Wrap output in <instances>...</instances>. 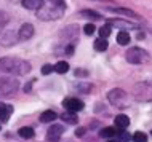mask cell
<instances>
[{
  "label": "cell",
  "instance_id": "6da1fadb",
  "mask_svg": "<svg viewBox=\"0 0 152 142\" xmlns=\"http://www.w3.org/2000/svg\"><path fill=\"white\" fill-rule=\"evenodd\" d=\"M0 70L10 74L13 77H23L31 72V64L21 58H13V56H5L0 59Z\"/></svg>",
  "mask_w": 152,
  "mask_h": 142
},
{
  "label": "cell",
  "instance_id": "7a4b0ae2",
  "mask_svg": "<svg viewBox=\"0 0 152 142\" xmlns=\"http://www.w3.org/2000/svg\"><path fill=\"white\" fill-rule=\"evenodd\" d=\"M66 11V2L64 0H48L43 3L40 10H37V18L42 21H53L59 19Z\"/></svg>",
  "mask_w": 152,
  "mask_h": 142
},
{
  "label": "cell",
  "instance_id": "3957f363",
  "mask_svg": "<svg viewBox=\"0 0 152 142\" xmlns=\"http://www.w3.org/2000/svg\"><path fill=\"white\" fill-rule=\"evenodd\" d=\"M19 88V82L15 77L0 78V97H11Z\"/></svg>",
  "mask_w": 152,
  "mask_h": 142
},
{
  "label": "cell",
  "instance_id": "277c9868",
  "mask_svg": "<svg viewBox=\"0 0 152 142\" xmlns=\"http://www.w3.org/2000/svg\"><path fill=\"white\" fill-rule=\"evenodd\" d=\"M107 99L110 104H114L115 107H120V109H125L130 105V96L126 91L120 90V88H115V90L109 91L107 94Z\"/></svg>",
  "mask_w": 152,
  "mask_h": 142
},
{
  "label": "cell",
  "instance_id": "5b68a950",
  "mask_svg": "<svg viewBox=\"0 0 152 142\" xmlns=\"http://www.w3.org/2000/svg\"><path fill=\"white\" fill-rule=\"evenodd\" d=\"M125 58L130 64H142V62H147V61H149V54H147L144 50H141V48L133 46L126 51Z\"/></svg>",
  "mask_w": 152,
  "mask_h": 142
},
{
  "label": "cell",
  "instance_id": "8992f818",
  "mask_svg": "<svg viewBox=\"0 0 152 142\" xmlns=\"http://www.w3.org/2000/svg\"><path fill=\"white\" fill-rule=\"evenodd\" d=\"M133 93L138 101H142V102H151L152 101V86L147 83H138L134 86Z\"/></svg>",
  "mask_w": 152,
  "mask_h": 142
},
{
  "label": "cell",
  "instance_id": "52a82bcc",
  "mask_svg": "<svg viewBox=\"0 0 152 142\" xmlns=\"http://www.w3.org/2000/svg\"><path fill=\"white\" fill-rule=\"evenodd\" d=\"M18 34L15 30H10V29H5L0 32V45L2 46H13L16 42H18Z\"/></svg>",
  "mask_w": 152,
  "mask_h": 142
},
{
  "label": "cell",
  "instance_id": "ba28073f",
  "mask_svg": "<svg viewBox=\"0 0 152 142\" xmlns=\"http://www.w3.org/2000/svg\"><path fill=\"white\" fill-rule=\"evenodd\" d=\"M63 105L66 107L67 112H79V110H82V109L85 107L83 102H82L80 99H77V97H67V99H64Z\"/></svg>",
  "mask_w": 152,
  "mask_h": 142
},
{
  "label": "cell",
  "instance_id": "9c48e42d",
  "mask_svg": "<svg viewBox=\"0 0 152 142\" xmlns=\"http://www.w3.org/2000/svg\"><path fill=\"white\" fill-rule=\"evenodd\" d=\"M63 133H64V128L61 125H53L47 131V141L48 142H58L61 139V136H63Z\"/></svg>",
  "mask_w": 152,
  "mask_h": 142
},
{
  "label": "cell",
  "instance_id": "30bf717a",
  "mask_svg": "<svg viewBox=\"0 0 152 142\" xmlns=\"http://www.w3.org/2000/svg\"><path fill=\"white\" fill-rule=\"evenodd\" d=\"M32 35H34V26L29 22H24L18 30V38L19 40H29V38H32Z\"/></svg>",
  "mask_w": 152,
  "mask_h": 142
},
{
  "label": "cell",
  "instance_id": "8fae6325",
  "mask_svg": "<svg viewBox=\"0 0 152 142\" xmlns=\"http://www.w3.org/2000/svg\"><path fill=\"white\" fill-rule=\"evenodd\" d=\"M45 0H23L21 5L26 8V10H40V8L43 7Z\"/></svg>",
  "mask_w": 152,
  "mask_h": 142
},
{
  "label": "cell",
  "instance_id": "7c38bea8",
  "mask_svg": "<svg viewBox=\"0 0 152 142\" xmlns=\"http://www.w3.org/2000/svg\"><path fill=\"white\" fill-rule=\"evenodd\" d=\"M109 11H112V13H118V14H123V16H126V18H134V19H138V14L134 13V11H131L128 10V8H120V7H109L107 8Z\"/></svg>",
  "mask_w": 152,
  "mask_h": 142
},
{
  "label": "cell",
  "instance_id": "4fadbf2b",
  "mask_svg": "<svg viewBox=\"0 0 152 142\" xmlns=\"http://www.w3.org/2000/svg\"><path fill=\"white\" fill-rule=\"evenodd\" d=\"M64 35H66V40H75L79 37V29H77V26L66 27V29L61 32V37H64Z\"/></svg>",
  "mask_w": 152,
  "mask_h": 142
},
{
  "label": "cell",
  "instance_id": "5bb4252c",
  "mask_svg": "<svg viewBox=\"0 0 152 142\" xmlns=\"http://www.w3.org/2000/svg\"><path fill=\"white\" fill-rule=\"evenodd\" d=\"M11 112H13V107L8 104H0V121L2 123H7L8 118H10Z\"/></svg>",
  "mask_w": 152,
  "mask_h": 142
},
{
  "label": "cell",
  "instance_id": "9a60e30c",
  "mask_svg": "<svg viewBox=\"0 0 152 142\" xmlns=\"http://www.w3.org/2000/svg\"><path fill=\"white\" fill-rule=\"evenodd\" d=\"M128 125H130V118H128L126 115H117V117H115V126L118 128V131L125 129Z\"/></svg>",
  "mask_w": 152,
  "mask_h": 142
},
{
  "label": "cell",
  "instance_id": "2e32d148",
  "mask_svg": "<svg viewBox=\"0 0 152 142\" xmlns=\"http://www.w3.org/2000/svg\"><path fill=\"white\" fill-rule=\"evenodd\" d=\"M56 113H55V110H45L42 115H40V121L42 123H51V121H55L56 120Z\"/></svg>",
  "mask_w": 152,
  "mask_h": 142
},
{
  "label": "cell",
  "instance_id": "e0dca14e",
  "mask_svg": "<svg viewBox=\"0 0 152 142\" xmlns=\"http://www.w3.org/2000/svg\"><path fill=\"white\" fill-rule=\"evenodd\" d=\"M61 118H63V121H66V123H69V125H75L77 121H79V117L75 115V112H64L63 115H61Z\"/></svg>",
  "mask_w": 152,
  "mask_h": 142
},
{
  "label": "cell",
  "instance_id": "ac0fdd59",
  "mask_svg": "<svg viewBox=\"0 0 152 142\" xmlns=\"http://www.w3.org/2000/svg\"><path fill=\"white\" fill-rule=\"evenodd\" d=\"M80 16L83 18H88V19H93V21H99L102 16L98 13V11H93V10H82L80 11Z\"/></svg>",
  "mask_w": 152,
  "mask_h": 142
},
{
  "label": "cell",
  "instance_id": "d6986e66",
  "mask_svg": "<svg viewBox=\"0 0 152 142\" xmlns=\"http://www.w3.org/2000/svg\"><path fill=\"white\" fill-rule=\"evenodd\" d=\"M109 24H115V26H122V29H138L136 24H131L126 21H122V19H109Z\"/></svg>",
  "mask_w": 152,
  "mask_h": 142
},
{
  "label": "cell",
  "instance_id": "ffe728a7",
  "mask_svg": "<svg viewBox=\"0 0 152 142\" xmlns=\"http://www.w3.org/2000/svg\"><path fill=\"white\" fill-rule=\"evenodd\" d=\"M117 43L118 45H128L130 43V34L128 32H125V30L118 32L117 34Z\"/></svg>",
  "mask_w": 152,
  "mask_h": 142
},
{
  "label": "cell",
  "instance_id": "44dd1931",
  "mask_svg": "<svg viewBox=\"0 0 152 142\" xmlns=\"http://www.w3.org/2000/svg\"><path fill=\"white\" fill-rule=\"evenodd\" d=\"M18 134L23 137V139H31V137H34V129L31 126H24L18 131Z\"/></svg>",
  "mask_w": 152,
  "mask_h": 142
},
{
  "label": "cell",
  "instance_id": "7402d4cb",
  "mask_svg": "<svg viewBox=\"0 0 152 142\" xmlns=\"http://www.w3.org/2000/svg\"><path fill=\"white\" fill-rule=\"evenodd\" d=\"M107 46H109V43H107V40H104V38H98L96 42H94V50L96 51H106Z\"/></svg>",
  "mask_w": 152,
  "mask_h": 142
},
{
  "label": "cell",
  "instance_id": "603a6c76",
  "mask_svg": "<svg viewBox=\"0 0 152 142\" xmlns=\"http://www.w3.org/2000/svg\"><path fill=\"white\" fill-rule=\"evenodd\" d=\"M67 70H69V64L66 61H59L55 66V72H58V74H66Z\"/></svg>",
  "mask_w": 152,
  "mask_h": 142
},
{
  "label": "cell",
  "instance_id": "cb8c5ba5",
  "mask_svg": "<svg viewBox=\"0 0 152 142\" xmlns=\"http://www.w3.org/2000/svg\"><path fill=\"white\" fill-rule=\"evenodd\" d=\"M115 134H117V129H114V128H104L101 131V136L102 137H109V139H110V137H114Z\"/></svg>",
  "mask_w": 152,
  "mask_h": 142
},
{
  "label": "cell",
  "instance_id": "d4e9b609",
  "mask_svg": "<svg viewBox=\"0 0 152 142\" xmlns=\"http://www.w3.org/2000/svg\"><path fill=\"white\" fill-rule=\"evenodd\" d=\"M99 35H101V38H107L109 35H110V24H106V26H102L101 29H99Z\"/></svg>",
  "mask_w": 152,
  "mask_h": 142
},
{
  "label": "cell",
  "instance_id": "484cf974",
  "mask_svg": "<svg viewBox=\"0 0 152 142\" xmlns=\"http://www.w3.org/2000/svg\"><path fill=\"white\" fill-rule=\"evenodd\" d=\"M133 142H147V136L144 134V133L138 131L133 134Z\"/></svg>",
  "mask_w": 152,
  "mask_h": 142
},
{
  "label": "cell",
  "instance_id": "4316f807",
  "mask_svg": "<svg viewBox=\"0 0 152 142\" xmlns=\"http://www.w3.org/2000/svg\"><path fill=\"white\" fill-rule=\"evenodd\" d=\"M7 22H8V16L0 10V30H3V27L7 26Z\"/></svg>",
  "mask_w": 152,
  "mask_h": 142
},
{
  "label": "cell",
  "instance_id": "83f0119b",
  "mask_svg": "<svg viewBox=\"0 0 152 142\" xmlns=\"http://www.w3.org/2000/svg\"><path fill=\"white\" fill-rule=\"evenodd\" d=\"M94 30H96V29H94V26H93L91 22L87 24V26H83V32H85L87 35H93V34H94Z\"/></svg>",
  "mask_w": 152,
  "mask_h": 142
},
{
  "label": "cell",
  "instance_id": "f1b7e54d",
  "mask_svg": "<svg viewBox=\"0 0 152 142\" xmlns=\"http://www.w3.org/2000/svg\"><path fill=\"white\" fill-rule=\"evenodd\" d=\"M53 70H55V66H51V64H45V66L42 67V74H43V75L51 74Z\"/></svg>",
  "mask_w": 152,
  "mask_h": 142
},
{
  "label": "cell",
  "instance_id": "f546056e",
  "mask_svg": "<svg viewBox=\"0 0 152 142\" xmlns=\"http://www.w3.org/2000/svg\"><path fill=\"white\" fill-rule=\"evenodd\" d=\"M118 134H120V141L122 142H130V134L126 131H123V129H122V131H118Z\"/></svg>",
  "mask_w": 152,
  "mask_h": 142
},
{
  "label": "cell",
  "instance_id": "4dcf8cb0",
  "mask_svg": "<svg viewBox=\"0 0 152 142\" xmlns=\"http://www.w3.org/2000/svg\"><path fill=\"white\" fill-rule=\"evenodd\" d=\"M64 51H66V54H74V45H66Z\"/></svg>",
  "mask_w": 152,
  "mask_h": 142
},
{
  "label": "cell",
  "instance_id": "1f68e13d",
  "mask_svg": "<svg viewBox=\"0 0 152 142\" xmlns=\"http://www.w3.org/2000/svg\"><path fill=\"white\" fill-rule=\"evenodd\" d=\"M83 134H85V128H79L75 131V136H83Z\"/></svg>",
  "mask_w": 152,
  "mask_h": 142
},
{
  "label": "cell",
  "instance_id": "d6a6232c",
  "mask_svg": "<svg viewBox=\"0 0 152 142\" xmlns=\"http://www.w3.org/2000/svg\"><path fill=\"white\" fill-rule=\"evenodd\" d=\"M96 2H107V0H96Z\"/></svg>",
  "mask_w": 152,
  "mask_h": 142
},
{
  "label": "cell",
  "instance_id": "836d02e7",
  "mask_svg": "<svg viewBox=\"0 0 152 142\" xmlns=\"http://www.w3.org/2000/svg\"><path fill=\"white\" fill-rule=\"evenodd\" d=\"M109 142H115V141H109Z\"/></svg>",
  "mask_w": 152,
  "mask_h": 142
}]
</instances>
